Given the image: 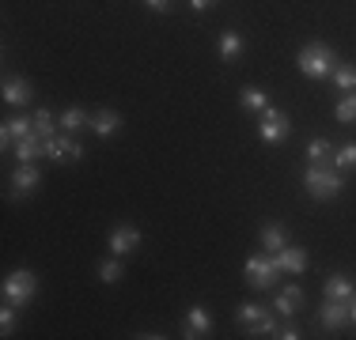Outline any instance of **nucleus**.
Instances as JSON below:
<instances>
[{
    "mask_svg": "<svg viewBox=\"0 0 356 340\" xmlns=\"http://www.w3.org/2000/svg\"><path fill=\"white\" fill-rule=\"evenodd\" d=\"M303 189H307L315 201H334V197H341L345 178H341V170H337V167L307 163V170H303Z\"/></svg>",
    "mask_w": 356,
    "mask_h": 340,
    "instance_id": "obj_1",
    "label": "nucleus"
},
{
    "mask_svg": "<svg viewBox=\"0 0 356 340\" xmlns=\"http://www.w3.org/2000/svg\"><path fill=\"white\" fill-rule=\"evenodd\" d=\"M296 68H300L307 80H326V76H334V68H337V53L326 46V42H307V46L296 53Z\"/></svg>",
    "mask_w": 356,
    "mask_h": 340,
    "instance_id": "obj_2",
    "label": "nucleus"
},
{
    "mask_svg": "<svg viewBox=\"0 0 356 340\" xmlns=\"http://www.w3.org/2000/svg\"><path fill=\"white\" fill-rule=\"evenodd\" d=\"M243 272H247V284L254 287V291H269V287H277L281 265H277L273 253H254V257H247Z\"/></svg>",
    "mask_w": 356,
    "mask_h": 340,
    "instance_id": "obj_3",
    "label": "nucleus"
},
{
    "mask_svg": "<svg viewBox=\"0 0 356 340\" xmlns=\"http://www.w3.org/2000/svg\"><path fill=\"white\" fill-rule=\"evenodd\" d=\"M35 291H38V280H35V272L31 269H15V272H8V280H4V287H0V295H4V303H15L23 310L31 299H35Z\"/></svg>",
    "mask_w": 356,
    "mask_h": 340,
    "instance_id": "obj_4",
    "label": "nucleus"
},
{
    "mask_svg": "<svg viewBox=\"0 0 356 340\" xmlns=\"http://www.w3.org/2000/svg\"><path fill=\"white\" fill-rule=\"evenodd\" d=\"M288 133H292V117H288L281 106H266L258 114V136L266 144H284Z\"/></svg>",
    "mask_w": 356,
    "mask_h": 340,
    "instance_id": "obj_5",
    "label": "nucleus"
},
{
    "mask_svg": "<svg viewBox=\"0 0 356 340\" xmlns=\"http://www.w3.org/2000/svg\"><path fill=\"white\" fill-rule=\"evenodd\" d=\"M46 159H54V163H83V148L76 144L72 133H54L46 140Z\"/></svg>",
    "mask_w": 356,
    "mask_h": 340,
    "instance_id": "obj_6",
    "label": "nucleus"
},
{
    "mask_svg": "<svg viewBox=\"0 0 356 340\" xmlns=\"http://www.w3.org/2000/svg\"><path fill=\"white\" fill-rule=\"evenodd\" d=\"M140 231L133 223H118V227H110V235H106V246H110V253L114 257H129V253H137L140 250Z\"/></svg>",
    "mask_w": 356,
    "mask_h": 340,
    "instance_id": "obj_7",
    "label": "nucleus"
},
{
    "mask_svg": "<svg viewBox=\"0 0 356 340\" xmlns=\"http://www.w3.org/2000/svg\"><path fill=\"white\" fill-rule=\"evenodd\" d=\"M42 182V170L35 163H19L12 170V197H27V193H35Z\"/></svg>",
    "mask_w": 356,
    "mask_h": 340,
    "instance_id": "obj_8",
    "label": "nucleus"
},
{
    "mask_svg": "<svg viewBox=\"0 0 356 340\" xmlns=\"http://www.w3.org/2000/svg\"><path fill=\"white\" fill-rule=\"evenodd\" d=\"M186 340H197V337H213V314L205 310V306H190V314H186Z\"/></svg>",
    "mask_w": 356,
    "mask_h": 340,
    "instance_id": "obj_9",
    "label": "nucleus"
},
{
    "mask_svg": "<svg viewBox=\"0 0 356 340\" xmlns=\"http://www.w3.org/2000/svg\"><path fill=\"white\" fill-rule=\"evenodd\" d=\"M35 133V117H8L4 125H0V144L4 148H15V140H23V136Z\"/></svg>",
    "mask_w": 356,
    "mask_h": 340,
    "instance_id": "obj_10",
    "label": "nucleus"
},
{
    "mask_svg": "<svg viewBox=\"0 0 356 340\" xmlns=\"http://www.w3.org/2000/svg\"><path fill=\"white\" fill-rule=\"evenodd\" d=\"M318 321L330 329V333H337L341 325H349V303H337V299H322V314Z\"/></svg>",
    "mask_w": 356,
    "mask_h": 340,
    "instance_id": "obj_11",
    "label": "nucleus"
},
{
    "mask_svg": "<svg viewBox=\"0 0 356 340\" xmlns=\"http://www.w3.org/2000/svg\"><path fill=\"white\" fill-rule=\"evenodd\" d=\"M353 295H356V284L345 272H334V276L322 284V299H337V303H353Z\"/></svg>",
    "mask_w": 356,
    "mask_h": 340,
    "instance_id": "obj_12",
    "label": "nucleus"
},
{
    "mask_svg": "<svg viewBox=\"0 0 356 340\" xmlns=\"http://www.w3.org/2000/svg\"><path fill=\"white\" fill-rule=\"evenodd\" d=\"M31 99H35V83L31 80H19V76L4 80V102L8 106H27Z\"/></svg>",
    "mask_w": 356,
    "mask_h": 340,
    "instance_id": "obj_13",
    "label": "nucleus"
},
{
    "mask_svg": "<svg viewBox=\"0 0 356 340\" xmlns=\"http://www.w3.org/2000/svg\"><path fill=\"white\" fill-rule=\"evenodd\" d=\"M12 155H15V163H35L38 155H46V140H42L38 133H31V136H23V140H15Z\"/></svg>",
    "mask_w": 356,
    "mask_h": 340,
    "instance_id": "obj_14",
    "label": "nucleus"
},
{
    "mask_svg": "<svg viewBox=\"0 0 356 340\" xmlns=\"http://www.w3.org/2000/svg\"><path fill=\"white\" fill-rule=\"evenodd\" d=\"M300 306H303V287H300V284H288V287H281V295H277L273 314H281V318H292Z\"/></svg>",
    "mask_w": 356,
    "mask_h": 340,
    "instance_id": "obj_15",
    "label": "nucleus"
},
{
    "mask_svg": "<svg viewBox=\"0 0 356 340\" xmlns=\"http://www.w3.org/2000/svg\"><path fill=\"white\" fill-rule=\"evenodd\" d=\"M277 265H281V272H307V250H300V246H284L281 253H273Z\"/></svg>",
    "mask_w": 356,
    "mask_h": 340,
    "instance_id": "obj_16",
    "label": "nucleus"
},
{
    "mask_svg": "<svg viewBox=\"0 0 356 340\" xmlns=\"http://www.w3.org/2000/svg\"><path fill=\"white\" fill-rule=\"evenodd\" d=\"M118 129H122V114L118 110H99V114H91V133L95 136H114Z\"/></svg>",
    "mask_w": 356,
    "mask_h": 340,
    "instance_id": "obj_17",
    "label": "nucleus"
},
{
    "mask_svg": "<svg viewBox=\"0 0 356 340\" xmlns=\"http://www.w3.org/2000/svg\"><path fill=\"white\" fill-rule=\"evenodd\" d=\"M57 121H61V133H80V129H91V114L88 110H80V106H69V110H61V117H57Z\"/></svg>",
    "mask_w": 356,
    "mask_h": 340,
    "instance_id": "obj_18",
    "label": "nucleus"
},
{
    "mask_svg": "<svg viewBox=\"0 0 356 340\" xmlns=\"http://www.w3.org/2000/svg\"><path fill=\"white\" fill-rule=\"evenodd\" d=\"M284 246H288V235H284L281 223H266V227H261V250H266V253H281Z\"/></svg>",
    "mask_w": 356,
    "mask_h": 340,
    "instance_id": "obj_19",
    "label": "nucleus"
},
{
    "mask_svg": "<svg viewBox=\"0 0 356 340\" xmlns=\"http://www.w3.org/2000/svg\"><path fill=\"white\" fill-rule=\"evenodd\" d=\"M239 102H243V110H250V114H261L266 106H273L269 91H261V87H243L239 91Z\"/></svg>",
    "mask_w": 356,
    "mask_h": 340,
    "instance_id": "obj_20",
    "label": "nucleus"
},
{
    "mask_svg": "<svg viewBox=\"0 0 356 340\" xmlns=\"http://www.w3.org/2000/svg\"><path fill=\"white\" fill-rule=\"evenodd\" d=\"M239 57H243V34L224 31L220 34V61H239Z\"/></svg>",
    "mask_w": 356,
    "mask_h": 340,
    "instance_id": "obj_21",
    "label": "nucleus"
},
{
    "mask_svg": "<svg viewBox=\"0 0 356 340\" xmlns=\"http://www.w3.org/2000/svg\"><path fill=\"white\" fill-rule=\"evenodd\" d=\"M303 155H307V163H326V159H334V144H330L326 136H311Z\"/></svg>",
    "mask_w": 356,
    "mask_h": 340,
    "instance_id": "obj_22",
    "label": "nucleus"
},
{
    "mask_svg": "<svg viewBox=\"0 0 356 340\" xmlns=\"http://www.w3.org/2000/svg\"><path fill=\"white\" fill-rule=\"evenodd\" d=\"M330 80H334L337 91H345V95H349V91H356V68L353 65H337Z\"/></svg>",
    "mask_w": 356,
    "mask_h": 340,
    "instance_id": "obj_23",
    "label": "nucleus"
},
{
    "mask_svg": "<svg viewBox=\"0 0 356 340\" xmlns=\"http://www.w3.org/2000/svg\"><path fill=\"white\" fill-rule=\"evenodd\" d=\"M334 117H337L341 125H356V91L341 95V102L334 106Z\"/></svg>",
    "mask_w": 356,
    "mask_h": 340,
    "instance_id": "obj_24",
    "label": "nucleus"
},
{
    "mask_svg": "<svg viewBox=\"0 0 356 340\" xmlns=\"http://www.w3.org/2000/svg\"><path fill=\"white\" fill-rule=\"evenodd\" d=\"M31 117H35V133L42 136V140H49V136L57 133V125H61V121H57L54 114H49V110H35V114H31Z\"/></svg>",
    "mask_w": 356,
    "mask_h": 340,
    "instance_id": "obj_25",
    "label": "nucleus"
},
{
    "mask_svg": "<svg viewBox=\"0 0 356 340\" xmlns=\"http://www.w3.org/2000/svg\"><path fill=\"white\" fill-rule=\"evenodd\" d=\"M122 276H125L122 261H118L114 253H110V257L103 261V265H99V280H103V284H122Z\"/></svg>",
    "mask_w": 356,
    "mask_h": 340,
    "instance_id": "obj_26",
    "label": "nucleus"
},
{
    "mask_svg": "<svg viewBox=\"0 0 356 340\" xmlns=\"http://www.w3.org/2000/svg\"><path fill=\"white\" fill-rule=\"evenodd\" d=\"M269 314H273V310H266L261 303H243V306H239V321H243V329L254 325V321H261V318H269Z\"/></svg>",
    "mask_w": 356,
    "mask_h": 340,
    "instance_id": "obj_27",
    "label": "nucleus"
},
{
    "mask_svg": "<svg viewBox=\"0 0 356 340\" xmlns=\"http://www.w3.org/2000/svg\"><path fill=\"white\" fill-rule=\"evenodd\" d=\"M334 167L337 170H356V140L353 144H341V148L334 151Z\"/></svg>",
    "mask_w": 356,
    "mask_h": 340,
    "instance_id": "obj_28",
    "label": "nucleus"
},
{
    "mask_svg": "<svg viewBox=\"0 0 356 340\" xmlns=\"http://www.w3.org/2000/svg\"><path fill=\"white\" fill-rule=\"evenodd\" d=\"M247 337H277V318L269 314V318L254 321V325H247Z\"/></svg>",
    "mask_w": 356,
    "mask_h": 340,
    "instance_id": "obj_29",
    "label": "nucleus"
},
{
    "mask_svg": "<svg viewBox=\"0 0 356 340\" xmlns=\"http://www.w3.org/2000/svg\"><path fill=\"white\" fill-rule=\"evenodd\" d=\"M15 310H19L15 303L0 306V333H4V337H12V329H15Z\"/></svg>",
    "mask_w": 356,
    "mask_h": 340,
    "instance_id": "obj_30",
    "label": "nucleus"
},
{
    "mask_svg": "<svg viewBox=\"0 0 356 340\" xmlns=\"http://www.w3.org/2000/svg\"><path fill=\"white\" fill-rule=\"evenodd\" d=\"M277 337H281V340H300L303 333H300L296 325H281V329H277Z\"/></svg>",
    "mask_w": 356,
    "mask_h": 340,
    "instance_id": "obj_31",
    "label": "nucleus"
},
{
    "mask_svg": "<svg viewBox=\"0 0 356 340\" xmlns=\"http://www.w3.org/2000/svg\"><path fill=\"white\" fill-rule=\"evenodd\" d=\"M144 8H152V12H167V8H171V0H144Z\"/></svg>",
    "mask_w": 356,
    "mask_h": 340,
    "instance_id": "obj_32",
    "label": "nucleus"
},
{
    "mask_svg": "<svg viewBox=\"0 0 356 340\" xmlns=\"http://www.w3.org/2000/svg\"><path fill=\"white\" fill-rule=\"evenodd\" d=\"M213 4H216V0H190V8H193V12H209Z\"/></svg>",
    "mask_w": 356,
    "mask_h": 340,
    "instance_id": "obj_33",
    "label": "nucleus"
},
{
    "mask_svg": "<svg viewBox=\"0 0 356 340\" xmlns=\"http://www.w3.org/2000/svg\"><path fill=\"white\" fill-rule=\"evenodd\" d=\"M349 321H356V295H353V303H349Z\"/></svg>",
    "mask_w": 356,
    "mask_h": 340,
    "instance_id": "obj_34",
    "label": "nucleus"
}]
</instances>
